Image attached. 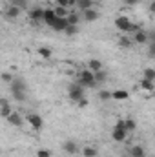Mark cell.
Instances as JSON below:
<instances>
[{
    "label": "cell",
    "mask_w": 155,
    "mask_h": 157,
    "mask_svg": "<svg viewBox=\"0 0 155 157\" xmlns=\"http://www.w3.org/2000/svg\"><path fill=\"white\" fill-rule=\"evenodd\" d=\"M115 28L122 33V35H130V33H135L141 29L139 24H133L128 17H117L115 18Z\"/></svg>",
    "instance_id": "obj_1"
},
{
    "label": "cell",
    "mask_w": 155,
    "mask_h": 157,
    "mask_svg": "<svg viewBox=\"0 0 155 157\" xmlns=\"http://www.w3.org/2000/svg\"><path fill=\"white\" fill-rule=\"evenodd\" d=\"M9 90L13 93V97L17 101H24L26 99V82L22 78H13L9 82Z\"/></svg>",
    "instance_id": "obj_2"
},
{
    "label": "cell",
    "mask_w": 155,
    "mask_h": 157,
    "mask_svg": "<svg viewBox=\"0 0 155 157\" xmlns=\"http://www.w3.org/2000/svg\"><path fill=\"white\" fill-rule=\"evenodd\" d=\"M84 90H86V88L77 80V82H73V84L70 86V90H68V97H70L71 101L77 102V101H80L82 97H86V91H84Z\"/></svg>",
    "instance_id": "obj_3"
},
{
    "label": "cell",
    "mask_w": 155,
    "mask_h": 157,
    "mask_svg": "<svg viewBox=\"0 0 155 157\" xmlns=\"http://www.w3.org/2000/svg\"><path fill=\"white\" fill-rule=\"evenodd\" d=\"M78 82H80L84 88H93V86H95L93 71H89L88 68H86V70H80V73H78Z\"/></svg>",
    "instance_id": "obj_4"
},
{
    "label": "cell",
    "mask_w": 155,
    "mask_h": 157,
    "mask_svg": "<svg viewBox=\"0 0 155 157\" xmlns=\"http://www.w3.org/2000/svg\"><path fill=\"white\" fill-rule=\"evenodd\" d=\"M26 122H28L33 130H40V128L44 126V119L40 117L39 113H29V115H26Z\"/></svg>",
    "instance_id": "obj_5"
},
{
    "label": "cell",
    "mask_w": 155,
    "mask_h": 157,
    "mask_svg": "<svg viewBox=\"0 0 155 157\" xmlns=\"http://www.w3.org/2000/svg\"><path fill=\"white\" fill-rule=\"evenodd\" d=\"M128 132L124 130V128H120V126H115L113 128V132H112V139L115 141V143H124L126 139H128Z\"/></svg>",
    "instance_id": "obj_6"
},
{
    "label": "cell",
    "mask_w": 155,
    "mask_h": 157,
    "mask_svg": "<svg viewBox=\"0 0 155 157\" xmlns=\"http://www.w3.org/2000/svg\"><path fill=\"white\" fill-rule=\"evenodd\" d=\"M99 11L97 9H93V7H89V9H86V11H82L80 13V18L82 20H86V22H95V20H99Z\"/></svg>",
    "instance_id": "obj_7"
},
{
    "label": "cell",
    "mask_w": 155,
    "mask_h": 157,
    "mask_svg": "<svg viewBox=\"0 0 155 157\" xmlns=\"http://www.w3.org/2000/svg\"><path fill=\"white\" fill-rule=\"evenodd\" d=\"M6 121H7V122H9L11 126H17V128L24 124V117H22V115H20L18 112H11V113H9V115L6 117Z\"/></svg>",
    "instance_id": "obj_8"
},
{
    "label": "cell",
    "mask_w": 155,
    "mask_h": 157,
    "mask_svg": "<svg viewBox=\"0 0 155 157\" xmlns=\"http://www.w3.org/2000/svg\"><path fill=\"white\" fill-rule=\"evenodd\" d=\"M57 20V15H55V11H53V7H49V9H44V17H42V22L46 24V26H53V22Z\"/></svg>",
    "instance_id": "obj_9"
},
{
    "label": "cell",
    "mask_w": 155,
    "mask_h": 157,
    "mask_svg": "<svg viewBox=\"0 0 155 157\" xmlns=\"http://www.w3.org/2000/svg\"><path fill=\"white\" fill-rule=\"evenodd\" d=\"M42 17H44V9H42V7H33V9L29 11V18H31L33 24L42 22Z\"/></svg>",
    "instance_id": "obj_10"
},
{
    "label": "cell",
    "mask_w": 155,
    "mask_h": 157,
    "mask_svg": "<svg viewBox=\"0 0 155 157\" xmlns=\"http://www.w3.org/2000/svg\"><path fill=\"white\" fill-rule=\"evenodd\" d=\"M148 39H150V35L144 31V29H139V31H135L133 33V42H137V44H146L148 42Z\"/></svg>",
    "instance_id": "obj_11"
},
{
    "label": "cell",
    "mask_w": 155,
    "mask_h": 157,
    "mask_svg": "<svg viewBox=\"0 0 155 157\" xmlns=\"http://www.w3.org/2000/svg\"><path fill=\"white\" fill-rule=\"evenodd\" d=\"M11 112H13V110H11V106H9V101H7V99H0V115L6 119Z\"/></svg>",
    "instance_id": "obj_12"
},
{
    "label": "cell",
    "mask_w": 155,
    "mask_h": 157,
    "mask_svg": "<svg viewBox=\"0 0 155 157\" xmlns=\"http://www.w3.org/2000/svg\"><path fill=\"white\" fill-rule=\"evenodd\" d=\"M64 152H68L70 155H75V154H78V144L73 143V141H66L64 143Z\"/></svg>",
    "instance_id": "obj_13"
},
{
    "label": "cell",
    "mask_w": 155,
    "mask_h": 157,
    "mask_svg": "<svg viewBox=\"0 0 155 157\" xmlns=\"http://www.w3.org/2000/svg\"><path fill=\"white\" fill-rule=\"evenodd\" d=\"M66 26H68L66 18H59V17H57V20L53 22L51 29H53V31H64V29H66Z\"/></svg>",
    "instance_id": "obj_14"
},
{
    "label": "cell",
    "mask_w": 155,
    "mask_h": 157,
    "mask_svg": "<svg viewBox=\"0 0 155 157\" xmlns=\"http://www.w3.org/2000/svg\"><path fill=\"white\" fill-rule=\"evenodd\" d=\"M80 20H82V18H80V13H71V11H70V15L66 17V22H68L70 26H78Z\"/></svg>",
    "instance_id": "obj_15"
},
{
    "label": "cell",
    "mask_w": 155,
    "mask_h": 157,
    "mask_svg": "<svg viewBox=\"0 0 155 157\" xmlns=\"http://www.w3.org/2000/svg\"><path fill=\"white\" fill-rule=\"evenodd\" d=\"M80 154H82V157H99V150L95 146H84Z\"/></svg>",
    "instance_id": "obj_16"
},
{
    "label": "cell",
    "mask_w": 155,
    "mask_h": 157,
    "mask_svg": "<svg viewBox=\"0 0 155 157\" xmlns=\"http://www.w3.org/2000/svg\"><path fill=\"white\" fill-rule=\"evenodd\" d=\"M6 15H7V18H18V15H20V7L11 4V6L6 9Z\"/></svg>",
    "instance_id": "obj_17"
},
{
    "label": "cell",
    "mask_w": 155,
    "mask_h": 157,
    "mask_svg": "<svg viewBox=\"0 0 155 157\" xmlns=\"http://www.w3.org/2000/svg\"><path fill=\"white\" fill-rule=\"evenodd\" d=\"M128 97H130V93L126 90H115V91H112V99H115V101H126Z\"/></svg>",
    "instance_id": "obj_18"
},
{
    "label": "cell",
    "mask_w": 155,
    "mask_h": 157,
    "mask_svg": "<svg viewBox=\"0 0 155 157\" xmlns=\"http://www.w3.org/2000/svg\"><path fill=\"white\" fill-rule=\"evenodd\" d=\"M93 78H95V84H102V82L108 80V73H106L104 70H99V71L93 73Z\"/></svg>",
    "instance_id": "obj_19"
},
{
    "label": "cell",
    "mask_w": 155,
    "mask_h": 157,
    "mask_svg": "<svg viewBox=\"0 0 155 157\" xmlns=\"http://www.w3.org/2000/svg\"><path fill=\"white\" fill-rule=\"evenodd\" d=\"M130 154H131V157H146L144 148H142V146H139V144L131 146V148H130Z\"/></svg>",
    "instance_id": "obj_20"
},
{
    "label": "cell",
    "mask_w": 155,
    "mask_h": 157,
    "mask_svg": "<svg viewBox=\"0 0 155 157\" xmlns=\"http://www.w3.org/2000/svg\"><path fill=\"white\" fill-rule=\"evenodd\" d=\"M53 11H55V15H57L59 18H66V17L70 15V9H68V7H62V6H55Z\"/></svg>",
    "instance_id": "obj_21"
},
{
    "label": "cell",
    "mask_w": 155,
    "mask_h": 157,
    "mask_svg": "<svg viewBox=\"0 0 155 157\" xmlns=\"http://www.w3.org/2000/svg\"><path fill=\"white\" fill-rule=\"evenodd\" d=\"M88 70L95 73V71H99V70H102V62H100V60H97V59H91V60L88 62Z\"/></svg>",
    "instance_id": "obj_22"
},
{
    "label": "cell",
    "mask_w": 155,
    "mask_h": 157,
    "mask_svg": "<svg viewBox=\"0 0 155 157\" xmlns=\"http://www.w3.org/2000/svg\"><path fill=\"white\" fill-rule=\"evenodd\" d=\"M141 88H142L144 91H153V90H155V84H153V80L141 78Z\"/></svg>",
    "instance_id": "obj_23"
},
{
    "label": "cell",
    "mask_w": 155,
    "mask_h": 157,
    "mask_svg": "<svg viewBox=\"0 0 155 157\" xmlns=\"http://www.w3.org/2000/svg\"><path fill=\"white\" fill-rule=\"evenodd\" d=\"M75 6H77L80 11H86V9H89V7H93V2H91V0H77Z\"/></svg>",
    "instance_id": "obj_24"
},
{
    "label": "cell",
    "mask_w": 155,
    "mask_h": 157,
    "mask_svg": "<svg viewBox=\"0 0 155 157\" xmlns=\"http://www.w3.org/2000/svg\"><path fill=\"white\" fill-rule=\"evenodd\" d=\"M119 44H120L122 48H131V44H133V40L130 39L128 35H120V39H119Z\"/></svg>",
    "instance_id": "obj_25"
},
{
    "label": "cell",
    "mask_w": 155,
    "mask_h": 157,
    "mask_svg": "<svg viewBox=\"0 0 155 157\" xmlns=\"http://www.w3.org/2000/svg\"><path fill=\"white\" fill-rule=\"evenodd\" d=\"M39 55L42 57V59H51V57H53V51H51L49 48L44 46V48H39Z\"/></svg>",
    "instance_id": "obj_26"
},
{
    "label": "cell",
    "mask_w": 155,
    "mask_h": 157,
    "mask_svg": "<svg viewBox=\"0 0 155 157\" xmlns=\"http://www.w3.org/2000/svg\"><path fill=\"white\" fill-rule=\"evenodd\" d=\"M124 128H126V132L130 133V132H133V130L137 128V124H135L133 119H126V121H124Z\"/></svg>",
    "instance_id": "obj_27"
},
{
    "label": "cell",
    "mask_w": 155,
    "mask_h": 157,
    "mask_svg": "<svg viewBox=\"0 0 155 157\" xmlns=\"http://www.w3.org/2000/svg\"><path fill=\"white\" fill-rule=\"evenodd\" d=\"M77 0H57V6H62V7H75Z\"/></svg>",
    "instance_id": "obj_28"
},
{
    "label": "cell",
    "mask_w": 155,
    "mask_h": 157,
    "mask_svg": "<svg viewBox=\"0 0 155 157\" xmlns=\"http://www.w3.org/2000/svg\"><path fill=\"white\" fill-rule=\"evenodd\" d=\"M142 78H146V80H155V70L153 68H146L144 73H142Z\"/></svg>",
    "instance_id": "obj_29"
},
{
    "label": "cell",
    "mask_w": 155,
    "mask_h": 157,
    "mask_svg": "<svg viewBox=\"0 0 155 157\" xmlns=\"http://www.w3.org/2000/svg\"><path fill=\"white\" fill-rule=\"evenodd\" d=\"M64 33L68 35V37H73V35H77L78 33V26H66V29H64Z\"/></svg>",
    "instance_id": "obj_30"
},
{
    "label": "cell",
    "mask_w": 155,
    "mask_h": 157,
    "mask_svg": "<svg viewBox=\"0 0 155 157\" xmlns=\"http://www.w3.org/2000/svg\"><path fill=\"white\" fill-rule=\"evenodd\" d=\"M99 99L100 101H112V91L110 90H100L99 91Z\"/></svg>",
    "instance_id": "obj_31"
},
{
    "label": "cell",
    "mask_w": 155,
    "mask_h": 157,
    "mask_svg": "<svg viewBox=\"0 0 155 157\" xmlns=\"http://www.w3.org/2000/svg\"><path fill=\"white\" fill-rule=\"evenodd\" d=\"M37 157H51V152L46 150V148H40L39 152H37Z\"/></svg>",
    "instance_id": "obj_32"
},
{
    "label": "cell",
    "mask_w": 155,
    "mask_h": 157,
    "mask_svg": "<svg viewBox=\"0 0 155 157\" xmlns=\"http://www.w3.org/2000/svg\"><path fill=\"white\" fill-rule=\"evenodd\" d=\"M0 78H2V82H6V84H9V82L13 80V77H11L9 73H2V75H0Z\"/></svg>",
    "instance_id": "obj_33"
},
{
    "label": "cell",
    "mask_w": 155,
    "mask_h": 157,
    "mask_svg": "<svg viewBox=\"0 0 155 157\" xmlns=\"http://www.w3.org/2000/svg\"><path fill=\"white\" fill-rule=\"evenodd\" d=\"M77 104H78V108H86L89 102H88V99H86V97H82L80 101H77Z\"/></svg>",
    "instance_id": "obj_34"
},
{
    "label": "cell",
    "mask_w": 155,
    "mask_h": 157,
    "mask_svg": "<svg viewBox=\"0 0 155 157\" xmlns=\"http://www.w3.org/2000/svg\"><path fill=\"white\" fill-rule=\"evenodd\" d=\"M9 2H11L13 6H18V7H20V6H26V0H9Z\"/></svg>",
    "instance_id": "obj_35"
},
{
    "label": "cell",
    "mask_w": 155,
    "mask_h": 157,
    "mask_svg": "<svg viewBox=\"0 0 155 157\" xmlns=\"http://www.w3.org/2000/svg\"><path fill=\"white\" fill-rule=\"evenodd\" d=\"M128 6H133V4H137V2H141V0H124Z\"/></svg>",
    "instance_id": "obj_36"
},
{
    "label": "cell",
    "mask_w": 155,
    "mask_h": 157,
    "mask_svg": "<svg viewBox=\"0 0 155 157\" xmlns=\"http://www.w3.org/2000/svg\"><path fill=\"white\" fill-rule=\"evenodd\" d=\"M7 2H9V0H7Z\"/></svg>",
    "instance_id": "obj_37"
}]
</instances>
